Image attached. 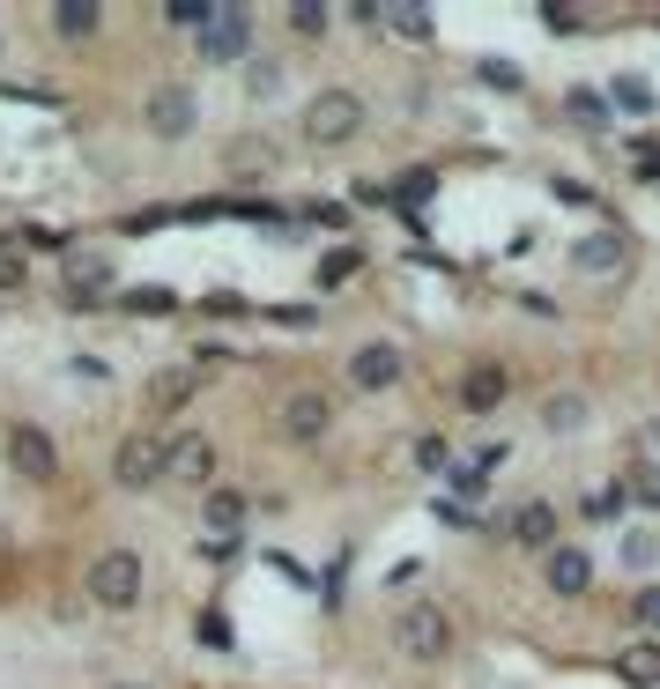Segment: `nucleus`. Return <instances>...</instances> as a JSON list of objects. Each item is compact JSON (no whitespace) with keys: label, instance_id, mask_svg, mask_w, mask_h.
Wrapping results in <instances>:
<instances>
[{"label":"nucleus","instance_id":"obj_6","mask_svg":"<svg viewBox=\"0 0 660 689\" xmlns=\"http://www.w3.org/2000/svg\"><path fill=\"white\" fill-rule=\"evenodd\" d=\"M512 534L535 541V549H557V512H549V504H527V512L512 519Z\"/></svg>","mask_w":660,"mask_h":689},{"label":"nucleus","instance_id":"obj_2","mask_svg":"<svg viewBox=\"0 0 660 689\" xmlns=\"http://www.w3.org/2000/svg\"><path fill=\"white\" fill-rule=\"evenodd\" d=\"M541 578H549V593H564V601H578V593L594 586V564H586V549H572V541H557V549H549V564H541Z\"/></svg>","mask_w":660,"mask_h":689},{"label":"nucleus","instance_id":"obj_7","mask_svg":"<svg viewBox=\"0 0 660 689\" xmlns=\"http://www.w3.org/2000/svg\"><path fill=\"white\" fill-rule=\"evenodd\" d=\"M394 371H401V356H394V349L378 341V349H364V356H357V386H386Z\"/></svg>","mask_w":660,"mask_h":689},{"label":"nucleus","instance_id":"obj_14","mask_svg":"<svg viewBox=\"0 0 660 689\" xmlns=\"http://www.w3.org/2000/svg\"><path fill=\"white\" fill-rule=\"evenodd\" d=\"M631 615H638L646 630H660V586H638V593H631Z\"/></svg>","mask_w":660,"mask_h":689},{"label":"nucleus","instance_id":"obj_12","mask_svg":"<svg viewBox=\"0 0 660 689\" xmlns=\"http://www.w3.org/2000/svg\"><path fill=\"white\" fill-rule=\"evenodd\" d=\"M623 504H631V497H623V483H617V489H594V497H586V519H623Z\"/></svg>","mask_w":660,"mask_h":689},{"label":"nucleus","instance_id":"obj_13","mask_svg":"<svg viewBox=\"0 0 660 689\" xmlns=\"http://www.w3.org/2000/svg\"><path fill=\"white\" fill-rule=\"evenodd\" d=\"M623 497H638V504H653V512H660V467H638V475L623 483Z\"/></svg>","mask_w":660,"mask_h":689},{"label":"nucleus","instance_id":"obj_9","mask_svg":"<svg viewBox=\"0 0 660 689\" xmlns=\"http://www.w3.org/2000/svg\"><path fill=\"white\" fill-rule=\"evenodd\" d=\"M609 104H623V112L638 120V112H653V89H646L638 75H617V89H609Z\"/></svg>","mask_w":660,"mask_h":689},{"label":"nucleus","instance_id":"obj_1","mask_svg":"<svg viewBox=\"0 0 660 689\" xmlns=\"http://www.w3.org/2000/svg\"><path fill=\"white\" fill-rule=\"evenodd\" d=\"M394 638H401V652H409V660H446V652H453V623H446L438 609H409Z\"/></svg>","mask_w":660,"mask_h":689},{"label":"nucleus","instance_id":"obj_10","mask_svg":"<svg viewBox=\"0 0 660 689\" xmlns=\"http://www.w3.org/2000/svg\"><path fill=\"white\" fill-rule=\"evenodd\" d=\"M564 112H572L578 126H601V120H609V97H601V89H572V97H564Z\"/></svg>","mask_w":660,"mask_h":689},{"label":"nucleus","instance_id":"obj_3","mask_svg":"<svg viewBox=\"0 0 660 689\" xmlns=\"http://www.w3.org/2000/svg\"><path fill=\"white\" fill-rule=\"evenodd\" d=\"M617 675L631 689H653L660 682V638H631V646H617Z\"/></svg>","mask_w":660,"mask_h":689},{"label":"nucleus","instance_id":"obj_4","mask_svg":"<svg viewBox=\"0 0 660 689\" xmlns=\"http://www.w3.org/2000/svg\"><path fill=\"white\" fill-rule=\"evenodd\" d=\"M312 134H320V141H341V134H357V97H349V89H334V97H320V104H312Z\"/></svg>","mask_w":660,"mask_h":689},{"label":"nucleus","instance_id":"obj_5","mask_svg":"<svg viewBox=\"0 0 660 689\" xmlns=\"http://www.w3.org/2000/svg\"><path fill=\"white\" fill-rule=\"evenodd\" d=\"M572 260L586 267V275H609V267H623V238H609V230H601V238H578Z\"/></svg>","mask_w":660,"mask_h":689},{"label":"nucleus","instance_id":"obj_11","mask_svg":"<svg viewBox=\"0 0 660 689\" xmlns=\"http://www.w3.org/2000/svg\"><path fill=\"white\" fill-rule=\"evenodd\" d=\"M505 401V371H468V408H497Z\"/></svg>","mask_w":660,"mask_h":689},{"label":"nucleus","instance_id":"obj_8","mask_svg":"<svg viewBox=\"0 0 660 689\" xmlns=\"http://www.w3.org/2000/svg\"><path fill=\"white\" fill-rule=\"evenodd\" d=\"M541 423H549V430H578V423H586V401H578V393H549V401H541Z\"/></svg>","mask_w":660,"mask_h":689}]
</instances>
